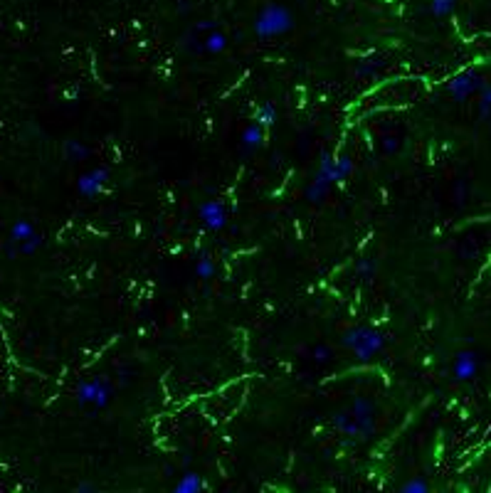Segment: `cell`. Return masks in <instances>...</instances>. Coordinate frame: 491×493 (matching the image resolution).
<instances>
[{"label": "cell", "instance_id": "obj_8", "mask_svg": "<svg viewBox=\"0 0 491 493\" xmlns=\"http://www.w3.org/2000/svg\"><path fill=\"white\" fill-rule=\"evenodd\" d=\"M484 87V79L477 74V72H462V74H457L452 82H449L447 92L452 99H457V101H462V99L472 96L477 89H482Z\"/></svg>", "mask_w": 491, "mask_h": 493}, {"label": "cell", "instance_id": "obj_18", "mask_svg": "<svg viewBox=\"0 0 491 493\" xmlns=\"http://www.w3.org/2000/svg\"><path fill=\"white\" fill-rule=\"evenodd\" d=\"M457 8V0H430V13L435 18H447Z\"/></svg>", "mask_w": 491, "mask_h": 493}, {"label": "cell", "instance_id": "obj_17", "mask_svg": "<svg viewBox=\"0 0 491 493\" xmlns=\"http://www.w3.org/2000/svg\"><path fill=\"white\" fill-rule=\"evenodd\" d=\"M375 269H378L375 259L373 257H363V259H358V262H355V277H358V279H373Z\"/></svg>", "mask_w": 491, "mask_h": 493}, {"label": "cell", "instance_id": "obj_19", "mask_svg": "<svg viewBox=\"0 0 491 493\" xmlns=\"http://www.w3.org/2000/svg\"><path fill=\"white\" fill-rule=\"evenodd\" d=\"M40 247H43V237L40 235L30 237V240H25L23 245H18V257H30V254H35Z\"/></svg>", "mask_w": 491, "mask_h": 493}, {"label": "cell", "instance_id": "obj_11", "mask_svg": "<svg viewBox=\"0 0 491 493\" xmlns=\"http://www.w3.org/2000/svg\"><path fill=\"white\" fill-rule=\"evenodd\" d=\"M227 48H230V40H227V35L222 33L220 28L208 30V35H205V38L200 40V45H198V50L208 52V55H222Z\"/></svg>", "mask_w": 491, "mask_h": 493}, {"label": "cell", "instance_id": "obj_10", "mask_svg": "<svg viewBox=\"0 0 491 493\" xmlns=\"http://www.w3.org/2000/svg\"><path fill=\"white\" fill-rule=\"evenodd\" d=\"M38 235L35 225L25 217H18V220L10 225V232H8V257H18V245H23L25 240Z\"/></svg>", "mask_w": 491, "mask_h": 493}, {"label": "cell", "instance_id": "obj_21", "mask_svg": "<svg viewBox=\"0 0 491 493\" xmlns=\"http://www.w3.org/2000/svg\"><path fill=\"white\" fill-rule=\"evenodd\" d=\"M311 358L316 362H329L331 358H333V350H331L329 345H316V348H311Z\"/></svg>", "mask_w": 491, "mask_h": 493}, {"label": "cell", "instance_id": "obj_5", "mask_svg": "<svg viewBox=\"0 0 491 493\" xmlns=\"http://www.w3.org/2000/svg\"><path fill=\"white\" fill-rule=\"evenodd\" d=\"M111 183V170L106 165H96V168L87 170L77 178V193L84 200H96Z\"/></svg>", "mask_w": 491, "mask_h": 493}, {"label": "cell", "instance_id": "obj_20", "mask_svg": "<svg viewBox=\"0 0 491 493\" xmlns=\"http://www.w3.org/2000/svg\"><path fill=\"white\" fill-rule=\"evenodd\" d=\"M400 491H405V493H427V491H430V484H427V481H422V479H412V481H405V484L400 486Z\"/></svg>", "mask_w": 491, "mask_h": 493}, {"label": "cell", "instance_id": "obj_4", "mask_svg": "<svg viewBox=\"0 0 491 493\" xmlns=\"http://www.w3.org/2000/svg\"><path fill=\"white\" fill-rule=\"evenodd\" d=\"M75 399L79 407L99 412V409H104L114 399V380L109 375H104V372L94 377H84V380L77 382Z\"/></svg>", "mask_w": 491, "mask_h": 493}, {"label": "cell", "instance_id": "obj_1", "mask_svg": "<svg viewBox=\"0 0 491 493\" xmlns=\"http://www.w3.org/2000/svg\"><path fill=\"white\" fill-rule=\"evenodd\" d=\"M353 168H355V163L348 158V155H343V158H333V155L324 153L316 173H314V178L309 180L307 190H304L307 200L314 202V205H319V202L329 195V190L333 188V185H341L351 178Z\"/></svg>", "mask_w": 491, "mask_h": 493}, {"label": "cell", "instance_id": "obj_2", "mask_svg": "<svg viewBox=\"0 0 491 493\" xmlns=\"http://www.w3.org/2000/svg\"><path fill=\"white\" fill-rule=\"evenodd\" d=\"M387 343H390V336L375 326H353L343 333V345L353 353L358 362L373 360L378 353L385 350Z\"/></svg>", "mask_w": 491, "mask_h": 493}, {"label": "cell", "instance_id": "obj_15", "mask_svg": "<svg viewBox=\"0 0 491 493\" xmlns=\"http://www.w3.org/2000/svg\"><path fill=\"white\" fill-rule=\"evenodd\" d=\"M92 153V148L87 146L84 141H77V138H70V141H65V155L67 160H87Z\"/></svg>", "mask_w": 491, "mask_h": 493}, {"label": "cell", "instance_id": "obj_23", "mask_svg": "<svg viewBox=\"0 0 491 493\" xmlns=\"http://www.w3.org/2000/svg\"><path fill=\"white\" fill-rule=\"evenodd\" d=\"M96 489H99L96 484H79V486H77V491H79V493H92V491H96Z\"/></svg>", "mask_w": 491, "mask_h": 493}, {"label": "cell", "instance_id": "obj_12", "mask_svg": "<svg viewBox=\"0 0 491 493\" xmlns=\"http://www.w3.org/2000/svg\"><path fill=\"white\" fill-rule=\"evenodd\" d=\"M205 489H208V484H205V479L198 474V471H188V474H183L173 486L175 493H200Z\"/></svg>", "mask_w": 491, "mask_h": 493}, {"label": "cell", "instance_id": "obj_7", "mask_svg": "<svg viewBox=\"0 0 491 493\" xmlns=\"http://www.w3.org/2000/svg\"><path fill=\"white\" fill-rule=\"evenodd\" d=\"M348 412L358 419L365 439L375 437V404H373V399L365 397V394H355L348 404Z\"/></svg>", "mask_w": 491, "mask_h": 493}, {"label": "cell", "instance_id": "obj_22", "mask_svg": "<svg viewBox=\"0 0 491 493\" xmlns=\"http://www.w3.org/2000/svg\"><path fill=\"white\" fill-rule=\"evenodd\" d=\"M482 113L484 116H491V87H482Z\"/></svg>", "mask_w": 491, "mask_h": 493}, {"label": "cell", "instance_id": "obj_3", "mask_svg": "<svg viewBox=\"0 0 491 493\" xmlns=\"http://www.w3.org/2000/svg\"><path fill=\"white\" fill-rule=\"evenodd\" d=\"M294 30V13L282 3H267L252 20V33L257 40H277Z\"/></svg>", "mask_w": 491, "mask_h": 493}, {"label": "cell", "instance_id": "obj_9", "mask_svg": "<svg viewBox=\"0 0 491 493\" xmlns=\"http://www.w3.org/2000/svg\"><path fill=\"white\" fill-rule=\"evenodd\" d=\"M477 372H479V358H477V353L462 350L457 358H454V362H452V377L457 382L472 380Z\"/></svg>", "mask_w": 491, "mask_h": 493}, {"label": "cell", "instance_id": "obj_16", "mask_svg": "<svg viewBox=\"0 0 491 493\" xmlns=\"http://www.w3.org/2000/svg\"><path fill=\"white\" fill-rule=\"evenodd\" d=\"M193 272H195V277H198V279H213L215 272H218V267H215V262L208 257V254H200V257L195 259Z\"/></svg>", "mask_w": 491, "mask_h": 493}, {"label": "cell", "instance_id": "obj_13", "mask_svg": "<svg viewBox=\"0 0 491 493\" xmlns=\"http://www.w3.org/2000/svg\"><path fill=\"white\" fill-rule=\"evenodd\" d=\"M265 138H267V128L260 126L257 121H252L250 126L242 131V146H245V150H257L265 146Z\"/></svg>", "mask_w": 491, "mask_h": 493}, {"label": "cell", "instance_id": "obj_6", "mask_svg": "<svg viewBox=\"0 0 491 493\" xmlns=\"http://www.w3.org/2000/svg\"><path fill=\"white\" fill-rule=\"evenodd\" d=\"M195 212H198V220L203 222L208 230H213V232L225 230L227 222H230V217H227V207H225V202H222V200H203V202H198Z\"/></svg>", "mask_w": 491, "mask_h": 493}, {"label": "cell", "instance_id": "obj_14", "mask_svg": "<svg viewBox=\"0 0 491 493\" xmlns=\"http://www.w3.org/2000/svg\"><path fill=\"white\" fill-rule=\"evenodd\" d=\"M252 121H257L260 126H265L267 131L277 123V106H274L272 101H265V104H260L257 106V111H255V116H252Z\"/></svg>", "mask_w": 491, "mask_h": 493}]
</instances>
